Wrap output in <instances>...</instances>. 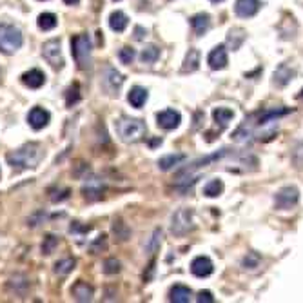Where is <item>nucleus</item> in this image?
I'll use <instances>...</instances> for the list:
<instances>
[{"label": "nucleus", "instance_id": "obj_20", "mask_svg": "<svg viewBox=\"0 0 303 303\" xmlns=\"http://www.w3.org/2000/svg\"><path fill=\"white\" fill-rule=\"evenodd\" d=\"M147 91L143 89V87L140 86H134L133 89L129 91V95H127V100H129V104L133 105V107L140 109L145 102H147Z\"/></svg>", "mask_w": 303, "mask_h": 303}, {"label": "nucleus", "instance_id": "obj_16", "mask_svg": "<svg viewBox=\"0 0 303 303\" xmlns=\"http://www.w3.org/2000/svg\"><path fill=\"white\" fill-rule=\"evenodd\" d=\"M93 287L89 285V283L86 282H77L73 287H71V294H73V298L77 299V301H91L93 299Z\"/></svg>", "mask_w": 303, "mask_h": 303}, {"label": "nucleus", "instance_id": "obj_2", "mask_svg": "<svg viewBox=\"0 0 303 303\" xmlns=\"http://www.w3.org/2000/svg\"><path fill=\"white\" fill-rule=\"evenodd\" d=\"M145 122L140 120V118H120L117 122V133L124 142L127 143H134V142H140V140L145 136Z\"/></svg>", "mask_w": 303, "mask_h": 303}, {"label": "nucleus", "instance_id": "obj_8", "mask_svg": "<svg viewBox=\"0 0 303 303\" xmlns=\"http://www.w3.org/2000/svg\"><path fill=\"white\" fill-rule=\"evenodd\" d=\"M180 122H182V117L174 109H165V111L156 115V124H158V127H162L165 131L176 129L180 126Z\"/></svg>", "mask_w": 303, "mask_h": 303}, {"label": "nucleus", "instance_id": "obj_33", "mask_svg": "<svg viewBox=\"0 0 303 303\" xmlns=\"http://www.w3.org/2000/svg\"><path fill=\"white\" fill-rule=\"evenodd\" d=\"M104 273L105 274H117L120 273V261L115 260V258H107L104 261Z\"/></svg>", "mask_w": 303, "mask_h": 303}, {"label": "nucleus", "instance_id": "obj_10", "mask_svg": "<svg viewBox=\"0 0 303 303\" xmlns=\"http://www.w3.org/2000/svg\"><path fill=\"white\" fill-rule=\"evenodd\" d=\"M212 271H214V265H212L211 258H207V256H196L193 263H191V273L198 278L211 276Z\"/></svg>", "mask_w": 303, "mask_h": 303}, {"label": "nucleus", "instance_id": "obj_36", "mask_svg": "<svg viewBox=\"0 0 303 303\" xmlns=\"http://www.w3.org/2000/svg\"><path fill=\"white\" fill-rule=\"evenodd\" d=\"M196 301H198V303H212V301H214V298H212V294L209 292V290H200Z\"/></svg>", "mask_w": 303, "mask_h": 303}, {"label": "nucleus", "instance_id": "obj_22", "mask_svg": "<svg viewBox=\"0 0 303 303\" xmlns=\"http://www.w3.org/2000/svg\"><path fill=\"white\" fill-rule=\"evenodd\" d=\"M212 118H214V122L220 126V129H225V127L229 126V122L234 118V113L229 107H216L212 111Z\"/></svg>", "mask_w": 303, "mask_h": 303}, {"label": "nucleus", "instance_id": "obj_38", "mask_svg": "<svg viewBox=\"0 0 303 303\" xmlns=\"http://www.w3.org/2000/svg\"><path fill=\"white\" fill-rule=\"evenodd\" d=\"M143 35H145V29H143L142 26H136V27H134V39H136V40H142Z\"/></svg>", "mask_w": 303, "mask_h": 303}, {"label": "nucleus", "instance_id": "obj_19", "mask_svg": "<svg viewBox=\"0 0 303 303\" xmlns=\"http://www.w3.org/2000/svg\"><path fill=\"white\" fill-rule=\"evenodd\" d=\"M127 24H129V18L124 11H113L109 15V27L117 33H122L127 27Z\"/></svg>", "mask_w": 303, "mask_h": 303}, {"label": "nucleus", "instance_id": "obj_23", "mask_svg": "<svg viewBox=\"0 0 303 303\" xmlns=\"http://www.w3.org/2000/svg\"><path fill=\"white\" fill-rule=\"evenodd\" d=\"M105 87H107L109 91L115 93L118 91V87L124 84V77H122L120 73H118L117 69H113V67H109L107 73H105V80H104Z\"/></svg>", "mask_w": 303, "mask_h": 303}, {"label": "nucleus", "instance_id": "obj_30", "mask_svg": "<svg viewBox=\"0 0 303 303\" xmlns=\"http://www.w3.org/2000/svg\"><path fill=\"white\" fill-rule=\"evenodd\" d=\"M57 247H58V238L55 234H48L42 242V254H53Z\"/></svg>", "mask_w": 303, "mask_h": 303}, {"label": "nucleus", "instance_id": "obj_25", "mask_svg": "<svg viewBox=\"0 0 303 303\" xmlns=\"http://www.w3.org/2000/svg\"><path fill=\"white\" fill-rule=\"evenodd\" d=\"M221 193H223V182H221L220 178H214V180H211V182L204 187V195L207 196V198H218Z\"/></svg>", "mask_w": 303, "mask_h": 303}, {"label": "nucleus", "instance_id": "obj_39", "mask_svg": "<svg viewBox=\"0 0 303 303\" xmlns=\"http://www.w3.org/2000/svg\"><path fill=\"white\" fill-rule=\"evenodd\" d=\"M294 155H303V143H301V145H299V147H296ZM299 167H303V160L299 162Z\"/></svg>", "mask_w": 303, "mask_h": 303}, {"label": "nucleus", "instance_id": "obj_12", "mask_svg": "<svg viewBox=\"0 0 303 303\" xmlns=\"http://www.w3.org/2000/svg\"><path fill=\"white\" fill-rule=\"evenodd\" d=\"M49 120H51V115H49V111H46L44 107H33L29 111V115H27L29 126L36 131L44 129V127L49 124Z\"/></svg>", "mask_w": 303, "mask_h": 303}, {"label": "nucleus", "instance_id": "obj_41", "mask_svg": "<svg viewBox=\"0 0 303 303\" xmlns=\"http://www.w3.org/2000/svg\"><path fill=\"white\" fill-rule=\"evenodd\" d=\"M298 98H301V100H303V89H301V93H299V95H298Z\"/></svg>", "mask_w": 303, "mask_h": 303}, {"label": "nucleus", "instance_id": "obj_28", "mask_svg": "<svg viewBox=\"0 0 303 303\" xmlns=\"http://www.w3.org/2000/svg\"><path fill=\"white\" fill-rule=\"evenodd\" d=\"M140 58H142L143 64H155L158 58H160V49L156 48V46H145L142 51V55H140Z\"/></svg>", "mask_w": 303, "mask_h": 303}, {"label": "nucleus", "instance_id": "obj_15", "mask_svg": "<svg viewBox=\"0 0 303 303\" xmlns=\"http://www.w3.org/2000/svg\"><path fill=\"white\" fill-rule=\"evenodd\" d=\"M44 82H46V74L40 69H29L22 74V84L27 86L29 89H39V87L44 86Z\"/></svg>", "mask_w": 303, "mask_h": 303}, {"label": "nucleus", "instance_id": "obj_27", "mask_svg": "<svg viewBox=\"0 0 303 303\" xmlns=\"http://www.w3.org/2000/svg\"><path fill=\"white\" fill-rule=\"evenodd\" d=\"M245 40V31L242 27H234V29L229 31V36H227V44H229L233 49H238L240 46Z\"/></svg>", "mask_w": 303, "mask_h": 303}, {"label": "nucleus", "instance_id": "obj_3", "mask_svg": "<svg viewBox=\"0 0 303 303\" xmlns=\"http://www.w3.org/2000/svg\"><path fill=\"white\" fill-rule=\"evenodd\" d=\"M71 55L77 62L78 69H87L91 65V39L86 33L74 35L71 39Z\"/></svg>", "mask_w": 303, "mask_h": 303}, {"label": "nucleus", "instance_id": "obj_1", "mask_svg": "<svg viewBox=\"0 0 303 303\" xmlns=\"http://www.w3.org/2000/svg\"><path fill=\"white\" fill-rule=\"evenodd\" d=\"M44 158V151L39 143H26L24 147L17 149V151L9 153L6 156V160L11 167L15 169H33L40 164V160Z\"/></svg>", "mask_w": 303, "mask_h": 303}, {"label": "nucleus", "instance_id": "obj_21", "mask_svg": "<svg viewBox=\"0 0 303 303\" xmlns=\"http://www.w3.org/2000/svg\"><path fill=\"white\" fill-rule=\"evenodd\" d=\"M183 160H185V155H182V153H176V155H165L158 160V167H160L162 171H171L173 167L182 164Z\"/></svg>", "mask_w": 303, "mask_h": 303}, {"label": "nucleus", "instance_id": "obj_26", "mask_svg": "<svg viewBox=\"0 0 303 303\" xmlns=\"http://www.w3.org/2000/svg\"><path fill=\"white\" fill-rule=\"evenodd\" d=\"M57 22H58L57 15L42 13V15H39V20H36V24H39V27L42 31H51V29H55V27H57Z\"/></svg>", "mask_w": 303, "mask_h": 303}, {"label": "nucleus", "instance_id": "obj_40", "mask_svg": "<svg viewBox=\"0 0 303 303\" xmlns=\"http://www.w3.org/2000/svg\"><path fill=\"white\" fill-rule=\"evenodd\" d=\"M65 4H69V6H74V4H78V2H80V0H64Z\"/></svg>", "mask_w": 303, "mask_h": 303}, {"label": "nucleus", "instance_id": "obj_14", "mask_svg": "<svg viewBox=\"0 0 303 303\" xmlns=\"http://www.w3.org/2000/svg\"><path fill=\"white\" fill-rule=\"evenodd\" d=\"M294 74H296L294 69H290L287 64H280L278 65V69L274 71V74H273V84L278 87H285L287 84L294 78Z\"/></svg>", "mask_w": 303, "mask_h": 303}, {"label": "nucleus", "instance_id": "obj_32", "mask_svg": "<svg viewBox=\"0 0 303 303\" xmlns=\"http://www.w3.org/2000/svg\"><path fill=\"white\" fill-rule=\"evenodd\" d=\"M80 100V89H78V86L74 84V86H71L69 89H67V93H65V104L69 105H74Z\"/></svg>", "mask_w": 303, "mask_h": 303}, {"label": "nucleus", "instance_id": "obj_6", "mask_svg": "<svg viewBox=\"0 0 303 303\" xmlns=\"http://www.w3.org/2000/svg\"><path fill=\"white\" fill-rule=\"evenodd\" d=\"M193 229H195V221H193V211L191 209H180V211L174 212L171 233L176 234V236H185Z\"/></svg>", "mask_w": 303, "mask_h": 303}, {"label": "nucleus", "instance_id": "obj_13", "mask_svg": "<svg viewBox=\"0 0 303 303\" xmlns=\"http://www.w3.org/2000/svg\"><path fill=\"white\" fill-rule=\"evenodd\" d=\"M104 189H105V185H104L102 180H98V178H91V180H87V182L84 183L82 193L87 200H96V198L102 196Z\"/></svg>", "mask_w": 303, "mask_h": 303}, {"label": "nucleus", "instance_id": "obj_7", "mask_svg": "<svg viewBox=\"0 0 303 303\" xmlns=\"http://www.w3.org/2000/svg\"><path fill=\"white\" fill-rule=\"evenodd\" d=\"M42 55L53 67H62L64 65V58H62V51H60V40L57 39L48 40L42 46Z\"/></svg>", "mask_w": 303, "mask_h": 303}, {"label": "nucleus", "instance_id": "obj_17", "mask_svg": "<svg viewBox=\"0 0 303 303\" xmlns=\"http://www.w3.org/2000/svg\"><path fill=\"white\" fill-rule=\"evenodd\" d=\"M191 26H193V29H195L196 36L205 35V33L209 31V27H211V17H209L207 13L195 15V17L191 18Z\"/></svg>", "mask_w": 303, "mask_h": 303}, {"label": "nucleus", "instance_id": "obj_34", "mask_svg": "<svg viewBox=\"0 0 303 303\" xmlns=\"http://www.w3.org/2000/svg\"><path fill=\"white\" fill-rule=\"evenodd\" d=\"M71 234H77L78 238H80V236H82V234H86V233H89V231H91V227H86V225H80V223H78V221H74L73 225H71Z\"/></svg>", "mask_w": 303, "mask_h": 303}, {"label": "nucleus", "instance_id": "obj_18", "mask_svg": "<svg viewBox=\"0 0 303 303\" xmlns=\"http://www.w3.org/2000/svg\"><path fill=\"white\" fill-rule=\"evenodd\" d=\"M191 296H193V292H191V289L185 285H174L173 289L169 290V301L173 303H189Z\"/></svg>", "mask_w": 303, "mask_h": 303}, {"label": "nucleus", "instance_id": "obj_37", "mask_svg": "<svg viewBox=\"0 0 303 303\" xmlns=\"http://www.w3.org/2000/svg\"><path fill=\"white\" fill-rule=\"evenodd\" d=\"M242 265H243V269H245L247 265H251L249 269H256V267H258V258H256L254 254L245 256V258H243V261H242Z\"/></svg>", "mask_w": 303, "mask_h": 303}, {"label": "nucleus", "instance_id": "obj_29", "mask_svg": "<svg viewBox=\"0 0 303 303\" xmlns=\"http://www.w3.org/2000/svg\"><path fill=\"white\" fill-rule=\"evenodd\" d=\"M74 265H77L74 258H64V260L55 263V273H57L58 276H65V274H69L71 271H73Z\"/></svg>", "mask_w": 303, "mask_h": 303}, {"label": "nucleus", "instance_id": "obj_43", "mask_svg": "<svg viewBox=\"0 0 303 303\" xmlns=\"http://www.w3.org/2000/svg\"><path fill=\"white\" fill-rule=\"evenodd\" d=\"M0 77H2V71H0Z\"/></svg>", "mask_w": 303, "mask_h": 303}, {"label": "nucleus", "instance_id": "obj_9", "mask_svg": "<svg viewBox=\"0 0 303 303\" xmlns=\"http://www.w3.org/2000/svg\"><path fill=\"white\" fill-rule=\"evenodd\" d=\"M207 64H209V67L214 71L225 69L227 64H229V57H227L225 46H216V48L212 49L207 57Z\"/></svg>", "mask_w": 303, "mask_h": 303}, {"label": "nucleus", "instance_id": "obj_24", "mask_svg": "<svg viewBox=\"0 0 303 303\" xmlns=\"http://www.w3.org/2000/svg\"><path fill=\"white\" fill-rule=\"evenodd\" d=\"M200 64V51L198 49H189V53L185 55V60H183L182 71L183 73H193V71L198 69Z\"/></svg>", "mask_w": 303, "mask_h": 303}, {"label": "nucleus", "instance_id": "obj_42", "mask_svg": "<svg viewBox=\"0 0 303 303\" xmlns=\"http://www.w3.org/2000/svg\"><path fill=\"white\" fill-rule=\"evenodd\" d=\"M212 2H221V0H212Z\"/></svg>", "mask_w": 303, "mask_h": 303}, {"label": "nucleus", "instance_id": "obj_31", "mask_svg": "<svg viewBox=\"0 0 303 303\" xmlns=\"http://www.w3.org/2000/svg\"><path fill=\"white\" fill-rule=\"evenodd\" d=\"M118 58H120L122 64H133V60L136 58V51H134L133 48H129V46H126V48L120 49Z\"/></svg>", "mask_w": 303, "mask_h": 303}, {"label": "nucleus", "instance_id": "obj_4", "mask_svg": "<svg viewBox=\"0 0 303 303\" xmlns=\"http://www.w3.org/2000/svg\"><path fill=\"white\" fill-rule=\"evenodd\" d=\"M24 36L18 27L11 24H0V53L4 55H13L17 49L22 48Z\"/></svg>", "mask_w": 303, "mask_h": 303}, {"label": "nucleus", "instance_id": "obj_11", "mask_svg": "<svg viewBox=\"0 0 303 303\" xmlns=\"http://www.w3.org/2000/svg\"><path fill=\"white\" fill-rule=\"evenodd\" d=\"M261 8L260 0H236V6H234V11L240 18H251L254 17Z\"/></svg>", "mask_w": 303, "mask_h": 303}, {"label": "nucleus", "instance_id": "obj_35", "mask_svg": "<svg viewBox=\"0 0 303 303\" xmlns=\"http://www.w3.org/2000/svg\"><path fill=\"white\" fill-rule=\"evenodd\" d=\"M67 198H69V189H60L51 195L53 202H64V200H67Z\"/></svg>", "mask_w": 303, "mask_h": 303}, {"label": "nucleus", "instance_id": "obj_5", "mask_svg": "<svg viewBox=\"0 0 303 303\" xmlns=\"http://www.w3.org/2000/svg\"><path fill=\"white\" fill-rule=\"evenodd\" d=\"M299 202V191L294 185H285L274 195V207L278 211H289Z\"/></svg>", "mask_w": 303, "mask_h": 303}]
</instances>
